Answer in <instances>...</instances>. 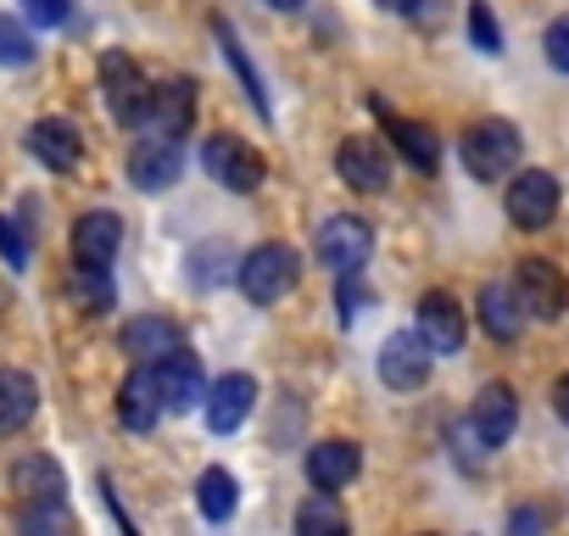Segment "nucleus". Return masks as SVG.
<instances>
[{"label": "nucleus", "instance_id": "nucleus-2", "mask_svg": "<svg viewBox=\"0 0 569 536\" xmlns=\"http://www.w3.org/2000/svg\"><path fill=\"white\" fill-rule=\"evenodd\" d=\"M519 151H525V140H519V129H513L508 118H480V123L463 135V168H469L475 179H502V173H513V168H519Z\"/></svg>", "mask_w": 569, "mask_h": 536}, {"label": "nucleus", "instance_id": "nucleus-15", "mask_svg": "<svg viewBox=\"0 0 569 536\" xmlns=\"http://www.w3.org/2000/svg\"><path fill=\"white\" fill-rule=\"evenodd\" d=\"M419 336L430 341V353H458L469 325H463V308L452 291H425L419 297Z\"/></svg>", "mask_w": 569, "mask_h": 536}, {"label": "nucleus", "instance_id": "nucleus-9", "mask_svg": "<svg viewBox=\"0 0 569 536\" xmlns=\"http://www.w3.org/2000/svg\"><path fill=\"white\" fill-rule=\"evenodd\" d=\"M513 425H519V397H513V386H508V380L480 386V397H475V408H469V430L480 436V447H502V441L513 436Z\"/></svg>", "mask_w": 569, "mask_h": 536}, {"label": "nucleus", "instance_id": "nucleus-22", "mask_svg": "<svg viewBox=\"0 0 569 536\" xmlns=\"http://www.w3.org/2000/svg\"><path fill=\"white\" fill-rule=\"evenodd\" d=\"M12 492H18L23 503H51V508H62L68 480H62V469H57L51 458H18V464H12Z\"/></svg>", "mask_w": 569, "mask_h": 536}, {"label": "nucleus", "instance_id": "nucleus-32", "mask_svg": "<svg viewBox=\"0 0 569 536\" xmlns=\"http://www.w3.org/2000/svg\"><path fill=\"white\" fill-rule=\"evenodd\" d=\"M0 251H7V262H12V268H23V262H29V240L12 229V218H0Z\"/></svg>", "mask_w": 569, "mask_h": 536}, {"label": "nucleus", "instance_id": "nucleus-11", "mask_svg": "<svg viewBox=\"0 0 569 536\" xmlns=\"http://www.w3.org/2000/svg\"><path fill=\"white\" fill-rule=\"evenodd\" d=\"M251 408H257V380L251 375H223V380L207 386V430L212 436L240 430L251 419Z\"/></svg>", "mask_w": 569, "mask_h": 536}, {"label": "nucleus", "instance_id": "nucleus-28", "mask_svg": "<svg viewBox=\"0 0 569 536\" xmlns=\"http://www.w3.org/2000/svg\"><path fill=\"white\" fill-rule=\"evenodd\" d=\"M34 62V34L12 18H0V68H29Z\"/></svg>", "mask_w": 569, "mask_h": 536}, {"label": "nucleus", "instance_id": "nucleus-6", "mask_svg": "<svg viewBox=\"0 0 569 536\" xmlns=\"http://www.w3.org/2000/svg\"><path fill=\"white\" fill-rule=\"evenodd\" d=\"M502 207H508V218H513L519 229H547V224L558 218V179H552L547 168H525V173L508 179Z\"/></svg>", "mask_w": 569, "mask_h": 536}, {"label": "nucleus", "instance_id": "nucleus-18", "mask_svg": "<svg viewBox=\"0 0 569 536\" xmlns=\"http://www.w3.org/2000/svg\"><path fill=\"white\" fill-rule=\"evenodd\" d=\"M358 469H363V447H358V441L330 436V441H319V447L308 453V480H313L319 492H341V486H352Z\"/></svg>", "mask_w": 569, "mask_h": 536}, {"label": "nucleus", "instance_id": "nucleus-25", "mask_svg": "<svg viewBox=\"0 0 569 536\" xmlns=\"http://www.w3.org/2000/svg\"><path fill=\"white\" fill-rule=\"evenodd\" d=\"M196 503H201L207 519H229L234 514V475L229 469H207L196 480Z\"/></svg>", "mask_w": 569, "mask_h": 536}, {"label": "nucleus", "instance_id": "nucleus-8", "mask_svg": "<svg viewBox=\"0 0 569 536\" xmlns=\"http://www.w3.org/2000/svg\"><path fill=\"white\" fill-rule=\"evenodd\" d=\"M336 173L352 185V190H386L391 185V151H386V140H375V135H352V140H341L336 146Z\"/></svg>", "mask_w": 569, "mask_h": 536}, {"label": "nucleus", "instance_id": "nucleus-26", "mask_svg": "<svg viewBox=\"0 0 569 536\" xmlns=\"http://www.w3.org/2000/svg\"><path fill=\"white\" fill-rule=\"evenodd\" d=\"M297 525H302V536H313V530H347V508L336 503V492H319L313 486V497L297 508Z\"/></svg>", "mask_w": 569, "mask_h": 536}, {"label": "nucleus", "instance_id": "nucleus-17", "mask_svg": "<svg viewBox=\"0 0 569 536\" xmlns=\"http://www.w3.org/2000/svg\"><path fill=\"white\" fill-rule=\"evenodd\" d=\"M162 380H157V364H140L129 380H123V391H118V419H123V430H151L157 419H162Z\"/></svg>", "mask_w": 569, "mask_h": 536}, {"label": "nucleus", "instance_id": "nucleus-7", "mask_svg": "<svg viewBox=\"0 0 569 536\" xmlns=\"http://www.w3.org/2000/svg\"><path fill=\"white\" fill-rule=\"evenodd\" d=\"M101 90H107V107H112V118H118V123H129V129H140V123H146L151 85H146L140 62H129V57H107V62H101Z\"/></svg>", "mask_w": 569, "mask_h": 536}, {"label": "nucleus", "instance_id": "nucleus-19", "mask_svg": "<svg viewBox=\"0 0 569 536\" xmlns=\"http://www.w3.org/2000/svg\"><path fill=\"white\" fill-rule=\"evenodd\" d=\"M29 151H34L51 173H73L79 157H84V140H79V129H73L68 118H40V123L29 129Z\"/></svg>", "mask_w": 569, "mask_h": 536}, {"label": "nucleus", "instance_id": "nucleus-14", "mask_svg": "<svg viewBox=\"0 0 569 536\" xmlns=\"http://www.w3.org/2000/svg\"><path fill=\"white\" fill-rule=\"evenodd\" d=\"M196 118V85L190 79H173V85H151V107H146V135H168L179 140Z\"/></svg>", "mask_w": 569, "mask_h": 536}, {"label": "nucleus", "instance_id": "nucleus-16", "mask_svg": "<svg viewBox=\"0 0 569 536\" xmlns=\"http://www.w3.org/2000/svg\"><path fill=\"white\" fill-rule=\"evenodd\" d=\"M118 246H123V218H118V212H84V218L73 224V262H84V268H112Z\"/></svg>", "mask_w": 569, "mask_h": 536}, {"label": "nucleus", "instance_id": "nucleus-20", "mask_svg": "<svg viewBox=\"0 0 569 536\" xmlns=\"http://www.w3.org/2000/svg\"><path fill=\"white\" fill-rule=\"evenodd\" d=\"M40 408V386L23 369H0V436H18Z\"/></svg>", "mask_w": 569, "mask_h": 536}, {"label": "nucleus", "instance_id": "nucleus-13", "mask_svg": "<svg viewBox=\"0 0 569 536\" xmlns=\"http://www.w3.org/2000/svg\"><path fill=\"white\" fill-rule=\"evenodd\" d=\"M157 380H162L168 414H190L196 403H207V375H201L196 353H184V347H173L168 358H157Z\"/></svg>", "mask_w": 569, "mask_h": 536}, {"label": "nucleus", "instance_id": "nucleus-21", "mask_svg": "<svg viewBox=\"0 0 569 536\" xmlns=\"http://www.w3.org/2000/svg\"><path fill=\"white\" fill-rule=\"evenodd\" d=\"M380 118H386V129H391V146L419 168V173H436L441 168V140L425 129V123H413V118H397V112H386L380 107Z\"/></svg>", "mask_w": 569, "mask_h": 536}, {"label": "nucleus", "instance_id": "nucleus-10", "mask_svg": "<svg viewBox=\"0 0 569 536\" xmlns=\"http://www.w3.org/2000/svg\"><path fill=\"white\" fill-rule=\"evenodd\" d=\"M430 341L425 336H391L386 347H380V380L391 386V391H419L425 380H430Z\"/></svg>", "mask_w": 569, "mask_h": 536}, {"label": "nucleus", "instance_id": "nucleus-24", "mask_svg": "<svg viewBox=\"0 0 569 536\" xmlns=\"http://www.w3.org/2000/svg\"><path fill=\"white\" fill-rule=\"evenodd\" d=\"M519 314H525V308H519V291H513V286H486V291H480V325H486L497 341H513V336H519V325H525Z\"/></svg>", "mask_w": 569, "mask_h": 536}, {"label": "nucleus", "instance_id": "nucleus-23", "mask_svg": "<svg viewBox=\"0 0 569 536\" xmlns=\"http://www.w3.org/2000/svg\"><path fill=\"white\" fill-rule=\"evenodd\" d=\"M173 347H179V330H173L168 319H157V314L123 325V353L140 358V364H157V358H168Z\"/></svg>", "mask_w": 569, "mask_h": 536}, {"label": "nucleus", "instance_id": "nucleus-30", "mask_svg": "<svg viewBox=\"0 0 569 536\" xmlns=\"http://www.w3.org/2000/svg\"><path fill=\"white\" fill-rule=\"evenodd\" d=\"M541 46H547V62H552L558 73H569V12L547 23V40H541Z\"/></svg>", "mask_w": 569, "mask_h": 536}, {"label": "nucleus", "instance_id": "nucleus-34", "mask_svg": "<svg viewBox=\"0 0 569 536\" xmlns=\"http://www.w3.org/2000/svg\"><path fill=\"white\" fill-rule=\"evenodd\" d=\"M552 408H558V419H569V375L552 386Z\"/></svg>", "mask_w": 569, "mask_h": 536}, {"label": "nucleus", "instance_id": "nucleus-1", "mask_svg": "<svg viewBox=\"0 0 569 536\" xmlns=\"http://www.w3.org/2000/svg\"><path fill=\"white\" fill-rule=\"evenodd\" d=\"M234 280H240L246 302L273 308V302H284V297L297 291V280H302V257H297L291 246H284V240L251 246V251L240 257V268H234Z\"/></svg>", "mask_w": 569, "mask_h": 536}, {"label": "nucleus", "instance_id": "nucleus-35", "mask_svg": "<svg viewBox=\"0 0 569 536\" xmlns=\"http://www.w3.org/2000/svg\"><path fill=\"white\" fill-rule=\"evenodd\" d=\"M380 7L397 12V18H413V12H419V0H380Z\"/></svg>", "mask_w": 569, "mask_h": 536}, {"label": "nucleus", "instance_id": "nucleus-29", "mask_svg": "<svg viewBox=\"0 0 569 536\" xmlns=\"http://www.w3.org/2000/svg\"><path fill=\"white\" fill-rule=\"evenodd\" d=\"M469 34H475V46H480L486 57L502 51V29H497V18H491L486 0H475V7H469Z\"/></svg>", "mask_w": 569, "mask_h": 536}, {"label": "nucleus", "instance_id": "nucleus-4", "mask_svg": "<svg viewBox=\"0 0 569 536\" xmlns=\"http://www.w3.org/2000/svg\"><path fill=\"white\" fill-rule=\"evenodd\" d=\"M513 291H519V308L536 314V319H558L569 308V280H563V268L547 262V257L513 262Z\"/></svg>", "mask_w": 569, "mask_h": 536}, {"label": "nucleus", "instance_id": "nucleus-5", "mask_svg": "<svg viewBox=\"0 0 569 536\" xmlns=\"http://www.w3.org/2000/svg\"><path fill=\"white\" fill-rule=\"evenodd\" d=\"M369 251H375V229L358 212H341V218H330L319 229V262L336 268V275H363Z\"/></svg>", "mask_w": 569, "mask_h": 536}, {"label": "nucleus", "instance_id": "nucleus-27", "mask_svg": "<svg viewBox=\"0 0 569 536\" xmlns=\"http://www.w3.org/2000/svg\"><path fill=\"white\" fill-rule=\"evenodd\" d=\"M73 297H79V308H90V314H107V308H112L107 268H84V262H79V275H73Z\"/></svg>", "mask_w": 569, "mask_h": 536}, {"label": "nucleus", "instance_id": "nucleus-36", "mask_svg": "<svg viewBox=\"0 0 569 536\" xmlns=\"http://www.w3.org/2000/svg\"><path fill=\"white\" fill-rule=\"evenodd\" d=\"M268 7H273V12H297V7H302V0H268Z\"/></svg>", "mask_w": 569, "mask_h": 536}, {"label": "nucleus", "instance_id": "nucleus-12", "mask_svg": "<svg viewBox=\"0 0 569 536\" xmlns=\"http://www.w3.org/2000/svg\"><path fill=\"white\" fill-rule=\"evenodd\" d=\"M179 168H184V151H179V140H168V135H146V140L129 151V179H134V190H168V185L179 179Z\"/></svg>", "mask_w": 569, "mask_h": 536}, {"label": "nucleus", "instance_id": "nucleus-33", "mask_svg": "<svg viewBox=\"0 0 569 536\" xmlns=\"http://www.w3.org/2000/svg\"><path fill=\"white\" fill-rule=\"evenodd\" d=\"M508 525H513V530H541V525H547V514H541V508H513V519H508Z\"/></svg>", "mask_w": 569, "mask_h": 536}, {"label": "nucleus", "instance_id": "nucleus-31", "mask_svg": "<svg viewBox=\"0 0 569 536\" xmlns=\"http://www.w3.org/2000/svg\"><path fill=\"white\" fill-rule=\"evenodd\" d=\"M23 12L34 29H57V23H68V0H23Z\"/></svg>", "mask_w": 569, "mask_h": 536}, {"label": "nucleus", "instance_id": "nucleus-3", "mask_svg": "<svg viewBox=\"0 0 569 536\" xmlns=\"http://www.w3.org/2000/svg\"><path fill=\"white\" fill-rule=\"evenodd\" d=\"M201 168H207L223 190H234V196L257 190V185H262V173H268L262 151H257V146H246L240 135H207V146H201Z\"/></svg>", "mask_w": 569, "mask_h": 536}]
</instances>
